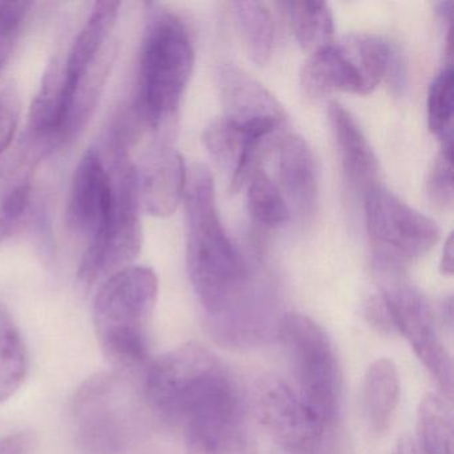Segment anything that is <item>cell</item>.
<instances>
[{
    "mask_svg": "<svg viewBox=\"0 0 454 454\" xmlns=\"http://www.w3.org/2000/svg\"><path fill=\"white\" fill-rule=\"evenodd\" d=\"M183 200L187 216V272L208 317L209 333L230 347H251L276 336L247 304L248 268L223 227L214 177L203 164L191 169Z\"/></svg>",
    "mask_w": 454,
    "mask_h": 454,
    "instance_id": "6da1fadb",
    "label": "cell"
},
{
    "mask_svg": "<svg viewBox=\"0 0 454 454\" xmlns=\"http://www.w3.org/2000/svg\"><path fill=\"white\" fill-rule=\"evenodd\" d=\"M145 395L161 419L182 427L201 411L241 398L235 380L222 361L192 342L151 363L145 373Z\"/></svg>",
    "mask_w": 454,
    "mask_h": 454,
    "instance_id": "7a4b0ae2",
    "label": "cell"
},
{
    "mask_svg": "<svg viewBox=\"0 0 454 454\" xmlns=\"http://www.w3.org/2000/svg\"><path fill=\"white\" fill-rule=\"evenodd\" d=\"M158 294V276L145 265H129L98 286L95 332L113 365L135 368L147 360Z\"/></svg>",
    "mask_w": 454,
    "mask_h": 454,
    "instance_id": "3957f363",
    "label": "cell"
},
{
    "mask_svg": "<svg viewBox=\"0 0 454 454\" xmlns=\"http://www.w3.org/2000/svg\"><path fill=\"white\" fill-rule=\"evenodd\" d=\"M195 50L184 23L171 12L153 10L140 51L137 118L159 129L176 114L190 83Z\"/></svg>",
    "mask_w": 454,
    "mask_h": 454,
    "instance_id": "277c9868",
    "label": "cell"
},
{
    "mask_svg": "<svg viewBox=\"0 0 454 454\" xmlns=\"http://www.w3.org/2000/svg\"><path fill=\"white\" fill-rule=\"evenodd\" d=\"M286 350L294 392L324 430L336 422L341 408L342 377L333 344L323 326L300 313L280 318L276 333Z\"/></svg>",
    "mask_w": 454,
    "mask_h": 454,
    "instance_id": "5b68a950",
    "label": "cell"
},
{
    "mask_svg": "<svg viewBox=\"0 0 454 454\" xmlns=\"http://www.w3.org/2000/svg\"><path fill=\"white\" fill-rule=\"evenodd\" d=\"M115 206L106 227L90 241L79 265L78 278L84 288L103 281L129 267L143 244L137 171L129 158L113 159Z\"/></svg>",
    "mask_w": 454,
    "mask_h": 454,
    "instance_id": "8992f818",
    "label": "cell"
},
{
    "mask_svg": "<svg viewBox=\"0 0 454 454\" xmlns=\"http://www.w3.org/2000/svg\"><path fill=\"white\" fill-rule=\"evenodd\" d=\"M364 211L366 230L382 267L419 259L440 241V228L430 217L381 185L364 193Z\"/></svg>",
    "mask_w": 454,
    "mask_h": 454,
    "instance_id": "52a82bcc",
    "label": "cell"
},
{
    "mask_svg": "<svg viewBox=\"0 0 454 454\" xmlns=\"http://www.w3.org/2000/svg\"><path fill=\"white\" fill-rule=\"evenodd\" d=\"M124 382L113 374L87 380L73 405L76 441L86 454H124L132 419Z\"/></svg>",
    "mask_w": 454,
    "mask_h": 454,
    "instance_id": "ba28073f",
    "label": "cell"
},
{
    "mask_svg": "<svg viewBox=\"0 0 454 454\" xmlns=\"http://www.w3.org/2000/svg\"><path fill=\"white\" fill-rule=\"evenodd\" d=\"M395 332H400L424 364L442 395L453 393V363L435 325L434 315L427 300L409 284L390 283L381 291Z\"/></svg>",
    "mask_w": 454,
    "mask_h": 454,
    "instance_id": "9c48e42d",
    "label": "cell"
},
{
    "mask_svg": "<svg viewBox=\"0 0 454 454\" xmlns=\"http://www.w3.org/2000/svg\"><path fill=\"white\" fill-rule=\"evenodd\" d=\"M252 409L278 449L317 453L325 430L308 413L288 381L278 376L257 380L252 389Z\"/></svg>",
    "mask_w": 454,
    "mask_h": 454,
    "instance_id": "30bf717a",
    "label": "cell"
},
{
    "mask_svg": "<svg viewBox=\"0 0 454 454\" xmlns=\"http://www.w3.org/2000/svg\"><path fill=\"white\" fill-rule=\"evenodd\" d=\"M114 206L113 175L99 151L90 148L74 172L68 196V224L90 243L107 224Z\"/></svg>",
    "mask_w": 454,
    "mask_h": 454,
    "instance_id": "8fae6325",
    "label": "cell"
},
{
    "mask_svg": "<svg viewBox=\"0 0 454 454\" xmlns=\"http://www.w3.org/2000/svg\"><path fill=\"white\" fill-rule=\"evenodd\" d=\"M183 427L187 454H259L243 401L196 414Z\"/></svg>",
    "mask_w": 454,
    "mask_h": 454,
    "instance_id": "7c38bea8",
    "label": "cell"
},
{
    "mask_svg": "<svg viewBox=\"0 0 454 454\" xmlns=\"http://www.w3.org/2000/svg\"><path fill=\"white\" fill-rule=\"evenodd\" d=\"M121 2H97L86 25L82 28L75 42L68 51L67 58L63 62V82H65L66 132H67L68 119L73 110L74 98L78 91L79 84L103 60L110 58L108 43L111 34L116 25L121 10Z\"/></svg>",
    "mask_w": 454,
    "mask_h": 454,
    "instance_id": "4fadbf2b",
    "label": "cell"
},
{
    "mask_svg": "<svg viewBox=\"0 0 454 454\" xmlns=\"http://www.w3.org/2000/svg\"><path fill=\"white\" fill-rule=\"evenodd\" d=\"M137 171L140 208L151 216L174 215L184 198L187 168L184 159L169 147H158Z\"/></svg>",
    "mask_w": 454,
    "mask_h": 454,
    "instance_id": "5bb4252c",
    "label": "cell"
},
{
    "mask_svg": "<svg viewBox=\"0 0 454 454\" xmlns=\"http://www.w3.org/2000/svg\"><path fill=\"white\" fill-rule=\"evenodd\" d=\"M217 78L224 118L239 126L264 121L286 123V114L281 103L246 71L225 65L220 67Z\"/></svg>",
    "mask_w": 454,
    "mask_h": 454,
    "instance_id": "9a60e30c",
    "label": "cell"
},
{
    "mask_svg": "<svg viewBox=\"0 0 454 454\" xmlns=\"http://www.w3.org/2000/svg\"><path fill=\"white\" fill-rule=\"evenodd\" d=\"M329 124L345 177L353 190L365 193L377 184L379 163L355 116L337 102L328 110Z\"/></svg>",
    "mask_w": 454,
    "mask_h": 454,
    "instance_id": "2e32d148",
    "label": "cell"
},
{
    "mask_svg": "<svg viewBox=\"0 0 454 454\" xmlns=\"http://www.w3.org/2000/svg\"><path fill=\"white\" fill-rule=\"evenodd\" d=\"M280 191L300 214L313 212L318 195L317 168L312 150L302 137L286 135L278 143Z\"/></svg>",
    "mask_w": 454,
    "mask_h": 454,
    "instance_id": "e0dca14e",
    "label": "cell"
},
{
    "mask_svg": "<svg viewBox=\"0 0 454 454\" xmlns=\"http://www.w3.org/2000/svg\"><path fill=\"white\" fill-rule=\"evenodd\" d=\"M301 89L313 100L324 99L337 92L361 95L357 70L341 44H332L309 55L301 71Z\"/></svg>",
    "mask_w": 454,
    "mask_h": 454,
    "instance_id": "ac0fdd59",
    "label": "cell"
},
{
    "mask_svg": "<svg viewBox=\"0 0 454 454\" xmlns=\"http://www.w3.org/2000/svg\"><path fill=\"white\" fill-rule=\"evenodd\" d=\"M400 401V376L389 358L374 361L364 380V409L369 427L382 434L392 427Z\"/></svg>",
    "mask_w": 454,
    "mask_h": 454,
    "instance_id": "d6986e66",
    "label": "cell"
},
{
    "mask_svg": "<svg viewBox=\"0 0 454 454\" xmlns=\"http://www.w3.org/2000/svg\"><path fill=\"white\" fill-rule=\"evenodd\" d=\"M289 23L297 43L304 51L313 54L332 46L334 20L331 7L318 0L286 2Z\"/></svg>",
    "mask_w": 454,
    "mask_h": 454,
    "instance_id": "ffe728a7",
    "label": "cell"
},
{
    "mask_svg": "<svg viewBox=\"0 0 454 454\" xmlns=\"http://www.w3.org/2000/svg\"><path fill=\"white\" fill-rule=\"evenodd\" d=\"M453 411L449 397L429 393L417 411V440L424 454H453Z\"/></svg>",
    "mask_w": 454,
    "mask_h": 454,
    "instance_id": "44dd1931",
    "label": "cell"
},
{
    "mask_svg": "<svg viewBox=\"0 0 454 454\" xmlns=\"http://www.w3.org/2000/svg\"><path fill=\"white\" fill-rule=\"evenodd\" d=\"M357 70L361 95H369L389 73L395 51L384 39L374 35H355L341 44Z\"/></svg>",
    "mask_w": 454,
    "mask_h": 454,
    "instance_id": "7402d4cb",
    "label": "cell"
},
{
    "mask_svg": "<svg viewBox=\"0 0 454 454\" xmlns=\"http://www.w3.org/2000/svg\"><path fill=\"white\" fill-rule=\"evenodd\" d=\"M27 371L25 341L6 310L0 307V405L20 390Z\"/></svg>",
    "mask_w": 454,
    "mask_h": 454,
    "instance_id": "603a6c76",
    "label": "cell"
},
{
    "mask_svg": "<svg viewBox=\"0 0 454 454\" xmlns=\"http://www.w3.org/2000/svg\"><path fill=\"white\" fill-rule=\"evenodd\" d=\"M235 12L247 55L256 65L264 66L270 59L275 41V26L270 10L260 2H238Z\"/></svg>",
    "mask_w": 454,
    "mask_h": 454,
    "instance_id": "cb8c5ba5",
    "label": "cell"
},
{
    "mask_svg": "<svg viewBox=\"0 0 454 454\" xmlns=\"http://www.w3.org/2000/svg\"><path fill=\"white\" fill-rule=\"evenodd\" d=\"M247 204L254 222L268 228L283 227L291 219V208L278 185L264 169L257 168L247 180Z\"/></svg>",
    "mask_w": 454,
    "mask_h": 454,
    "instance_id": "d4e9b609",
    "label": "cell"
},
{
    "mask_svg": "<svg viewBox=\"0 0 454 454\" xmlns=\"http://www.w3.org/2000/svg\"><path fill=\"white\" fill-rule=\"evenodd\" d=\"M453 68L437 74L427 90V116L430 132L442 140L453 139Z\"/></svg>",
    "mask_w": 454,
    "mask_h": 454,
    "instance_id": "484cf974",
    "label": "cell"
},
{
    "mask_svg": "<svg viewBox=\"0 0 454 454\" xmlns=\"http://www.w3.org/2000/svg\"><path fill=\"white\" fill-rule=\"evenodd\" d=\"M203 142L212 158L233 174L246 148L244 129L230 119H217L207 127Z\"/></svg>",
    "mask_w": 454,
    "mask_h": 454,
    "instance_id": "4316f807",
    "label": "cell"
},
{
    "mask_svg": "<svg viewBox=\"0 0 454 454\" xmlns=\"http://www.w3.org/2000/svg\"><path fill=\"white\" fill-rule=\"evenodd\" d=\"M453 139L442 140L427 177V195L438 208L453 203Z\"/></svg>",
    "mask_w": 454,
    "mask_h": 454,
    "instance_id": "83f0119b",
    "label": "cell"
},
{
    "mask_svg": "<svg viewBox=\"0 0 454 454\" xmlns=\"http://www.w3.org/2000/svg\"><path fill=\"white\" fill-rule=\"evenodd\" d=\"M33 4L0 2V75L6 68Z\"/></svg>",
    "mask_w": 454,
    "mask_h": 454,
    "instance_id": "f1b7e54d",
    "label": "cell"
},
{
    "mask_svg": "<svg viewBox=\"0 0 454 454\" xmlns=\"http://www.w3.org/2000/svg\"><path fill=\"white\" fill-rule=\"evenodd\" d=\"M22 116V98L12 82L0 90V158L9 150Z\"/></svg>",
    "mask_w": 454,
    "mask_h": 454,
    "instance_id": "f546056e",
    "label": "cell"
},
{
    "mask_svg": "<svg viewBox=\"0 0 454 454\" xmlns=\"http://www.w3.org/2000/svg\"><path fill=\"white\" fill-rule=\"evenodd\" d=\"M31 201V187L27 183L12 188L0 203V243L9 239L25 219Z\"/></svg>",
    "mask_w": 454,
    "mask_h": 454,
    "instance_id": "4dcf8cb0",
    "label": "cell"
},
{
    "mask_svg": "<svg viewBox=\"0 0 454 454\" xmlns=\"http://www.w3.org/2000/svg\"><path fill=\"white\" fill-rule=\"evenodd\" d=\"M365 316L369 324L381 333H393L395 332V324H393L392 315H390L389 307L385 301L381 292L369 297L365 304Z\"/></svg>",
    "mask_w": 454,
    "mask_h": 454,
    "instance_id": "1f68e13d",
    "label": "cell"
},
{
    "mask_svg": "<svg viewBox=\"0 0 454 454\" xmlns=\"http://www.w3.org/2000/svg\"><path fill=\"white\" fill-rule=\"evenodd\" d=\"M34 437L30 433H15L0 437V454H30Z\"/></svg>",
    "mask_w": 454,
    "mask_h": 454,
    "instance_id": "d6a6232c",
    "label": "cell"
},
{
    "mask_svg": "<svg viewBox=\"0 0 454 454\" xmlns=\"http://www.w3.org/2000/svg\"><path fill=\"white\" fill-rule=\"evenodd\" d=\"M453 236L449 235L443 246L442 257H441V272L446 276L453 275Z\"/></svg>",
    "mask_w": 454,
    "mask_h": 454,
    "instance_id": "836d02e7",
    "label": "cell"
},
{
    "mask_svg": "<svg viewBox=\"0 0 454 454\" xmlns=\"http://www.w3.org/2000/svg\"><path fill=\"white\" fill-rule=\"evenodd\" d=\"M392 454H419L417 453L416 445H414L413 441L408 437L400 438L397 445H395V450L392 451Z\"/></svg>",
    "mask_w": 454,
    "mask_h": 454,
    "instance_id": "e575fe53",
    "label": "cell"
},
{
    "mask_svg": "<svg viewBox=\"0 0 454 454\" xmlns=\"http://www.w3.org/2000/svg\"><path fill=\"white\" fill-rule=\"evenodd\" d=\"M272 454H317V453H294V451L283 450V449H276Z\"/></svg>",
    "mask_w": 454,
    "mask_h": 454,
    "instance_id": "d590c367",
    "label": "cell"
}]
</instances>
